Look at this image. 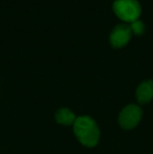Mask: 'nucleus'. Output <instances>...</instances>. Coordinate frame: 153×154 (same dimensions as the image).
I'll use <instances>...</instances> for the list:
<instances>
[{"instance_id":"obj_1","label":"nucleus","mask_w":153,"mask_h":154,"mask_svg":"<svg viewBox=\"0 0 153 154\" xmlns=\"http://www.w3.org/2000/svg\"><path fill=\"white\" fill-rule=\"evenodd\" d=\"M75 135L82 145L88 148L96 147L100 140V129L96 123L87 116L76 119L74 123Z\"/></svg>"},{"instance_id":"obj_7","label":"nucleus","mask_w":153,"mask_h":154,"mask_svg":"<svg viewBox=\"0 0 153 154\" xmlns=\"http://www.w3.org/2000/svg\"><path fill=\"white\" fill-rule=\"evenodd\" d=\"M130 27H131V31H132V34H135L136 36H141L145 32V24L139 20H136L131 23Z\"/></svg>"},{"instance_id":"obj_3","label":"nucleus","mask_w":153,"mask_h":154,"mask_svg":"<svg viewBox=\"0 0 153 154\" xmlns=\"http://www.w3.org/2000/svg\"><path fill=\"white\" fill-rule=\"evenodd\" d=\"M143 116L141 107L137 105H128L118 114V124L125 130H131L139 125Z\"/></svg>"},{"instance_id":"obj_5","label":"nucleus","mask_w":153,"mask_h":154,"mask_svg":"<svg viewBox=\"0 0 153 154\" xmlns=\"http://www.w3.org/2000/svg\"><path fill=\"white\" fill-rule=\"evenodd\" d=\"M136 99L139 104H147L151 101L153 99V81H145L137 87Z\"/></svg>"},{"instance_id":"obj_4","label":"nucleus","mask_w":153,"mask_h":154,"mask_svg":"<svg viewBox=\"0 0 153 154\" xmlns=\"http://www.w3.org/2000/svg\"><path fill=\"white\" fill-rule=\"evenodd\" d=\"M132 35L130 25L127 24H118L115 27L110 35V43L113 47L120 48L123 47L129 42Z\"/></svg>"},{"instance_id":"obj_2","label":"nucleus","mask_w":153,"mask_h":154,"mask_svg":"<svg viewBox=\"0 0 153 154\" xmlns=\"http://www.w3.org/2000/svg\"><path fill=\"white\" fill-rule=\"evenodd\" d=\"M113 11L121 20L132 23L139 20L142 8L137 0H115Z\"/></svg>"},{"instance_id":"obj_6","label":"nucleus","mask_w":153,"mask_h":154,"mask_svg":"<svg viewBox=\"0 0 153 154\" xmlns=\"http://www.w3.org/2000/svg\"><path fill=\"white\" fill-rule=\"evenodd\" d=\"M76 116L72 110L67 109V108H61L57 111L56 113V121L58 124H61L64 126H69L74 125L76 122Z\"/></svg>"}]
</instances>
